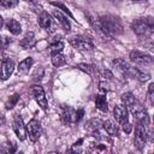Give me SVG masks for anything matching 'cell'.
Instances as JSON below:
<instances>
[{"instance_id": "34", "label": "cell", "mask_w": 154, "mask_h": 154, "mask_svg": "<svg viewBox=\"0 0 154 154\" xmlns=\"http://www.w3.org/2000/svg\"><path fill=\"white\" fill-rule=\"evenodd\" d=\"M83 116H84V109H83V108L77 109V123L83 118Z\"/></svg>"}, {"instance_id": "22", "label": "cell", "mask_w": 154, "mask_h": 154, "mask_svg": "<svg viewBox=\"0 0 154 154\" xmlns=\"http://www.w3.org/2000/svg\"><path fill=\"white\" fill-rule=\"evenodd\" d=\"M6 28L13 35H19L22 32V26H20L19 22H17L16 19H8L6 22Z\"/></svg>"}, {"instance_id": "9", "label": "cell", "mask_w": 154, "mask_h": 154, "mask_svg": "<svg viewBox=\"0 0 154 154\" xmlns=\"http://www.w3.org/2000/svg\"><path fill=\"white\" fill-rule=\"evenodd\" d=\"M26 130H28V135H29V138L32 141V142H36L38 141L40 136H41V124L37 119H31L28 125H26Z\"/></svg>"}, {"instance_id": "2", "label": "cell", "mask_w": 154, "mask_h": 154, "mask_svg": "<svg viewBox=\"0 0 154 154\" xmlns=\"http://www.w3.org/2000/svg\"><path fill=\"white\" fill-rule=\"evenodd\" d=\"M131 28L138 37H149L152 34H154V17L138 18L132 23Z\"/></svg>"}, {"instance_id": "18", "label": "cell", "mask_w": 154, "mask_h": 154, "mask_svg": "<svg viewBox=\"0 0 154 154\" xmlns=\"http://www.w3.org/2000/svg\"><path fill=\"white\" fill-rule=\"evenodd\" d=\"M35 43H36V41H35V36H34V32H32V31L26 32L25 36H24V37L20 40V42H19V45H20L24 49H28V48L34 47Z\"/></svg>"}, {"instance_id": "33", "label": "cell", "mask_w": 154, "mask_h": 154, "mask_svg": "<svg viewBox=\"0 0 154 154\" xmlns=\"http://www.w3.org/2000/svg\"><path fill=\"white\" fill-rule=\"evenodd\" d=\"M122 129H123V131L125 132V134H130L131 131H132V125L128 122V123H124V124H122Z\"/></svg>"}, {"instance_id": "25", "label": "cell", "mask_w": 154, "mask_h": 154, "mask_svg": "<svg viewBox=\"0 0 154 154\" xmlns=\"http://www.w3.org/2000/svg\"><path fill=\"white\" fill-rule=\"evenodd\" d=\"M77 67H78L79 70H82L83 72L90 75V76H95V75L97 73V69H96L94 65H91V64H78Z\"/></svg>"}, {"instance_id": "20", "label": "cell", "mask_w": 154, "mask_h": 154, "mask_svg": "<svg viewBox=\"0 0 154 154\" xmlns=\"http://www.w3.org/2000/svg\"><path fill=\"white\" fill-rule=\"evenodd\" d=\"M101 128H102V122L100 119H96V118L90 119L85 124V130L88 132H90V134H96Z\"/></svg>"}, {"instance_id": "27", "label": "cell", "mask_w": 154, "mask_h": 154, "mask_svg": "<svg viewBox=\"0 0 154 154\" xmlns=\"http://www.w3.org/2000/svg\"><path fill=\"white\" fill-rule=\"evenodd\" d=\"M18 100H19V95L18 94H13L12 96H10V99L6 102V109H11L12 107H14L16 103L18 102Z\"/></svg>"}, {"instance_id": "4", "label": "cell", "mask_w": 154, "mask_h": 154, "mask_svg": "<svg viewBox=\"0 0 154 154\" xmlns=\"http://www.w3.org/2000/svg\"><path fill=\"white\" fill-rule=\"evenodd\" d=\"M30 93L34 97V100L37 102V105L43 109V111H47L48 108V103H47V99H46V95H45V90L41 85L38 84H35L30 88Z\"/></svg>"}, {"instance_id": "11", "label": "cell", "mask_w": 154, "mask_h": 154, "mask_svg": "<svg viewBox=\"0 0 154 154\" xmlns=\"http://www.w3.org/2000/svg\"><path fill=\"white\" fill-rule=\"evenodd\" d=\"M131 114L134 116V119L136 120V124H142L144 126H148L149 125V116H148L147 111L143 109L142 107L138 106Z\"/></svg>"}, {"instance_id": "3", "label": "cell", "mask_w": 154, "mask_h": 154, "mask_svg": "<svg viewBox=\"0 0 154 154\" xmlns=\"http://www.w3.org/2000/svg\"><path fill=\"white\" fill-rule=\"evenodd\" d=\"M148 140V132H147V126L142 125V124H136L135 126V138H134V143L136 146V148L142 149Z\"/></svg>"}, {"instance_id": "5", "label": "cell", "mask_w": 154, "mask_h": 154, "mask_svg": "<svg viewBox=\"0 0 154 154\" xmlns=\"http://www.w3.org/2000/svg\"><path fill=\"white\" fill-rule=\"evenodd\" d=\"M12 129L16 134V136L18 137L19 141H24L26 138V126L24 125V122L22 119V117L19 114H14L13 116V120H12Z\"/></svg>"}, {"instance_id": "19", "label": "cell", "mask_w": 154, "mask_h": 154, "mask_svg": "<svg viewBox=\"0 0 154 154\" xmlns=\"http://www.w3.org/2000/svg\"><path fill=\"white\" fill-rule=\"evenodd\" d=\"M32 64H34V60H32V58H30V57H28V58H25L24 60H22L19 64H18V73L19 75H26L28 72H29V70H30V67L32 66Z\"/></svg>"}, {"instance_id": "14", "label": "cell", "mask_w": 154, "mask_h": 154, "mask_svg": "<svg viewBox=\"0 0 154 154\" xmlns=\"http://www.w3.org/2000/svg\"><path fill=\"white\" fill-rule=\"evenodd\" d=\"M14 70V63L11 59H4L1 64V79L6 81Z\"/></svg>"}, {"instance_id": "28", "label": "cell", "mask_w": 154, "mask_h": 154, "mask_svg": "<svg viewBox=\"0 0 154 154\" xmlns=\"http://www.w3.org/2000/svg\"><path fill=\"white\" fill-rule=\"evenodd\" d=\"M141 45L144 47V48H147L148 51H150V52H154V42L149 38V37H144V38H141Z\"/></svg>"}, {"instance_id": "39", "label": "cell", "mask_w": 154, "mask_h": 154, "mask_svg": "<svg viewBox=\"0 0 154 154\" xmlns=\"http://www.w3.org/2000/svg\"><path fill=\"white\" fill-rule=\"evenodd\" d=\"M112 1H113V0H112Z\"/></svg>"}, {"instance_id": "6", "label": "cell", "mask_w": 154, "mask_h": 154, "mask_svg": "<svg viewBox=\"0 0 154 154\" xmlns=\"http://www.w3.org/2000/svg\"><path fill=\"white\" fill-rule=\"evenodd\" d=\"M129 58L132 63L137 64V65H142V66H146V65H150L154 63L153 58L144 53V52H141V51H131L130 54H129Z\"/></svg>"}, {"instance_id": "10", "label": "cell", "mask_w": 154, "mask_h": 154, "mask_svg": "<svg viewBox=\"0 0 154 154\" xmlns=\"http://www.w3.org/2000/svg\"><path fill=\"white\" fill-rule=\"evenodd\" d=\"M113 117L120 125L129 122V109L125 105H116L113 108Z\"/></svg>"}, {"instance_id": "13", "label": "cell", "mask_w": 154, "mask_h": 154, "mask_svg": "<svg viewBox=\"0 0 154 154\" xmlns=\"http://www.w3.org/2000/svg\"><path fill=\"white\" fill-rule=\"evenodd\" d=\"M120 99H122V102H123V105H125L126 106V108L132 113L137 107H138V105H137V101H136V99H135V96L132 95V93H124L122 96H120Z\"/></svg>"}, {"instance_id": "21", "label": "cell", "mask_w": 154, "mask_h": 154, "mask_svg": "<svg viewBox=\"0 0 154 154\" xmlns=\"http://www.w3.org/2000/svg\"><path fill=\"white\" fill-rule=\"evenodd\" d=\"M106 93H101L99 95H96L95 97V105L96 107L101 111V112H107L108 111V103H107V100H106Z\"/></svg>"}, {"instance_id": "26", "label": "cell", "mask_w": 154, "mask_h": 154, "mask_svg": "<svg viewBox=\"0 0 154 154\" xmlns=\"http://www.w3.org/2000/svg\"><path fill=\"white\" fill-rule=\"evenodd\" d=\"M51 49V54H54V53H59V52H61L63 51V48H64V43L61 42V40L60 38H58V40H55L52 45H51V47H49Z\"/></svg>"}, {"instance_id": "30", "label": "cell", "mask_w": 154, "mask_h": 154, "mask_svg": "<svg viewBox=\"0 0 154 154\" xmlns=\"http://www.w3.org/2000/svg\"><path fill=\"white\" fill-rule=\"evenodd\" d=\"M52 5H53V6H55V7H58V8H61L64 13H66V14H67L69 17H71V18H73V16H72V13H71V12L69 11V8H67V7H66V6L64 5V4H61V2H52Z\"/></svg>"}, {"instance_id": "23", "label": "cell", "mask_w": 154, "mask_h": 154, "mask_svg": "<svg viewBox=\"0 0 154 154\" xmlns=\"http://www.w3.org/2000/svg\"><path fill=\"white\" fill-rule=\"evenodd\" d=\"M51 55H52V63H53V65L57 66V67L65 65L66 61H67V60H66V57H65L61 52L54 53V54H51Z\"/></svg>"}, {"instance_id": "29", "label": "cell", "mask_w": 154, "mask_h": 154, "mask_svg": "<svg viewBox=\"0 0 154 154\" xmlns=\"http://www.w3.org/2000/svg\"><path fill=\"white\" fill-rule=\"evenodd\" d=\"M18 1L19 0H0V4L2 7H6V8H11V7H14L18 5Z\"/></svg>"}, {"instance_id": "35", "label": "cell", "mask_w": 154, "mask_h": 154, "mask_svg": "<svg viewBox=\"0 0 154 154\" xmlns=\"http://www.w3.org/2000/svg\"><path fill=\"white\" fill-rule=\"evenodd\" d=\"M103 76H105V78H108V79L112 78V73H111L108 70H105V71H103Z\"/></svg>"}, {"instance_id": "16", "label": "cell", "mask_w": 154, "mask_h": 154, "mask_svg": "<svg viewBox=\"0 0 154 154\" xmlns=\"http://www.w3.org/2000/svg\"><path fill=\"white\" fill-rule=\"evenodd\" d=\"M102 128L105 129V131L109 135V136H119V129L118 125L112 120V119H107L105 122H102Z\"/></svg>"}, {"instance_id": "1", "label": "cell", "mask_w": 154, "mask_h": 154, "mask_svg": "<svg viewBox=\"0 0 154 154\" xmlns=\"http://www.w3.org/2000/svg\"><path fill=\"white\" fill-rule=\"evenodd\" d=\"M99 19H100L105 36L113 37V36H118V35L123 34V31H124L123 23L119 17H117L114 14H103V16H100Z\"/></svg>"}, {"instance_id": "15", "label": "cell", "mask_w": 154, "mask_h": 154, "mask_svg": "<svg viewBox=\"0 0 154 154\" xmlns=\"http://www.w3.org/2000/svg\"><path fill=\"white\" fill-rule=\"evenodd\" d=\"M124 76L135 78V79H137V81H140V82H146V81H148V79L150 78L149 73H144V72H142V71H140L138 69L132 67V66H130V69L126 71V73H125Z\"/></svg>"}, {"instance_id": "32", "label": "cell", "mask_w": 154, "mask_h": 154, "mask_svg": "<svg viewBox=\"0 0 154 154\" xmlns=\"http://www.w3.org/2000/svg\"><path fill=\"white\" fill-rule=\"evenodd\" d=\"M148 96H149V100L154 103V83H150L148 87Z\"/></svg>"}, {"instance_id": "17", "label": "cell", "mask_w": 154, "mask_h": 154, "mask_svg": "<svg viewBox=\"0 0 154 154\" xmlns=\"http://www.w3.org/2000/svg\"><path fill=\"white\" fill-rule=\"evenodd\" d=\"M53 16H54V18L60 23V25L63 26V29L69 32L70 29H71V25H70V22H69V19H67V17H66L65 14H63L59 10H54Z\"/></svg>"}, {"instance_id": "31", "label": "cell", "mask_w": 154, "mask_h": 154, "mask_svg": "<svg viewBox=\"0 0 154 154\" xmlns=\"http://www.w3.org/2000/svg\"><path fill=\"white\" fill-rule=\"evenodd\" d=\"M16 150H17V146H16L14 143L7 144V146H6V148H5V152H6L7 154H13Z\"/></svg>"}, {"instance_id": "38", "label": "cell", "mask_w": 154, "mask_h": 154, "mask_svg": "<svg viewBox=\"0 0 154 154\" xmlns=\"http://www.w3.org/2000/svg\"><path fill=\"white\" fill-rule=\"evenodd\" d=\"M153 122H154V116H153Z\"/></svg>"}, {"instance_id": "24", "label": "cell", "mask_w": 154, "mask_h": 154, "mask_svg": "<svg viewBox=\"0 0 154 154\" xmlns=\"http://www.w3.org/2000/svg\"><path fill=\"white\" fill-rule=\"evenodd\" d=\"M112 64L117 67V70H119L123 75H125L126 73V71L130 69V65L125 61V60H123V59H120V58H118V59H114L113 61H112Z\"/></svg>"}, {"instance_id": "37", "label": "cell", "mask_w": 154, "mask_h": 154, "mask_svg": "<svg viewBox=\"0 0 154 154\" xmlns=\"http://www.w3.org/2000/svg\"><path fill=\"white\" fill-rule=\"evenodd\" d=\"M24 1H26V2H31V4H35V2H36V0H24Z\"/></svg>"}, {"instance_id": "7", "label": "cell", "mask_w": 154, "mask_h": 154, "mask_svg": "<svg viewBox=\"0 0 154 154\" xmlns=\"http://www.w3.org/2000/svg\"><path fill=\"white\" fill-rule=\"evenodd\" d=\"M70 43L78 51H91L94 48L91 40L85 36H75L70 38Z\"/></svg>"}, {"instance_id": "12", "label": "cell", "mask_w": 154, "mask_h": 154, "mask_svg": "<svg viewBox=\"0 0 154 154\" xmlns=\"http://www.w3.org/2000/svg\"><path fill=\"white\" fill-rule=\"evenodd\" d=\"M38 24L41 28L46 29V30H49V31H53L55 25H54V19L51 17L49 13L47 12H42L40 16H38Z\"/></svg>"}, {"instance_id": "36", "label": "cell", "mask_w": 154, "mask_h": 154, "mask_svg": "<svg viewBox=\"0 0 154 154\" xmlns=\"http://www.w3.org/2000/svg\"><path fill=\"white\" fill-rule=\"evenodd\" d=\"M132 2H136V4H142V2H147L148 0H131Z\"/></svg>"}, {"instance_id": "8", "label": "cell", "mask_w": 154, "mask_h": 154, "mask_svg": "<svg viewBox=\"0 0 154 154\" xmlns=\"http://www.w3.org/2000/svg\"><path fill=\"white\" fill-rule=\"evenodd\" d=\"M60 118H61V122L66 125L77 123V111L70 106H61Z\"/></svg>"}]
</instances>
